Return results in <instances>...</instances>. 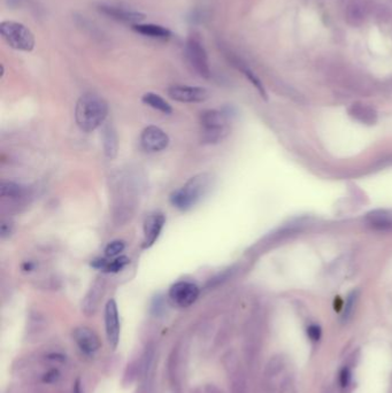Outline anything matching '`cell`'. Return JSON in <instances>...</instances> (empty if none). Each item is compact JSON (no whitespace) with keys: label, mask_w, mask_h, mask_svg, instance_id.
<instances>
[{"label":"cell","mask_w":392,"mask_h":393,"mask_svg":"<svg viewBox=\"0 0 392 393\" xmlns=\"http://www.w3.org/2000/svg\"><path fill=\"white\" fill-rule=\"evenodd\" d=\"M0 35L10 49L21 52H31L35 49V36L29 28L16 21H2Z\"/></svg>","instance_id":"3"},{"label":"cell","mask_w":392,"mask_h":393,"mask_svg":"<svg viewBox=\"0 0 392 393\" xmlns=\"http://www.w3.org/2000/svg\"><path fill=\"white\" fill-rule=\"evenodd\" d=\"M168 295L172 302L176 306L187 308L198 299L199 288L192 282L181 281L170 287Z\"/></svg>","instance_id":"7"},{"label":"cell","mask_w":392,"mask_h":393,"mask_svg":"<svg viewBox=\"0 0 392 393\" xmlns=\"http://www.w3.org/2000/svg\"><path fill=\"white\" fill-rule=\"evenodd\" d=\"M163 310V301L161 299V296H155V299L153 300L152 302V312L155 314V315H159Z\"/></svg>","instance_id":"28"},{"label":"cell","mask_w":392,"mask_h":393,"mask_svg":"<svg viewBox=\"0 0 392 393\" xmlns=\"http://www.w3.org/2000/svg\"><path fill=\"white\" fill-rule=\"evenodd\" d=\"M107 262H108V260L105 259V258H98V259H95L92 260L91 262V266L96 268V269H99L101 271H104V269L107 266Z\"/></svg>","instance_id":"29"},{"label":"cell","mask_w":392,"mask_h":393,"mask_svg":"<svg viewBox=\"0 0 392 393\" xmlns=\"http://www.w3.org/2000/svg\"><path fill=\"white\" fill-rule=\"evenodd\" d=\"M350 381H351V371L348 368H343V369L341 370V374H340V382H341V385L343 388H346L348 384H350Z\"/></svg>","instance_id":"26"},{"label":"cell","mask_w":392,"mask_h":393,"mask_svg":"<svg viewBox=\"0 0 392 393\" xmlns=\"http://www.w3.org/2000/svg\"><path fill=\"white\" fill-rule=\"evenodd\" d=\"M36 266H37V264L33 261H26L22 264V270L26 271V273H30V271L36 269Z\"/></svg>","instance_id":"30"},{"label":"cell","mask_w":392,"mask_h":393,"mask_svg":"<svg viewBox=\"0 0 392 393\" xmlns=\"http://www.w3.org/2000/svg\"><path fill=\"white\" fill-rule=\"evenodd\" d=\"M60 378V373L58 369H51L49 371H48L44 375V377H43V381L45 382V383H55L56 381H58Z\"/></svg>","instance_id":"25"},{"label":"cell","mask_w":392,"mask_h":393,"mask_svg":"<svg viewBox=\"0 0 392 393\" xmlns=\"http://www.w3.org/2000/svg\"><path fill=\"white\" fill-rule=\"evenodd\" d=\"M184 55L188 65L200 77H211L208 55L201 39L197 35H191L185 43Z\"/></svg>","instance_id":"5"},{"label":"cell","mask_w":392,"mask_h":393,"mask_svg":"<svg viewBox=\"0 0 392 393\" xmlns=\"http://www.w3.org/2000/svg\"><path fill=\"white\" fill-rule=\"evenodd\" d=\"M73 338L80 351L85 355H94L100 347L98 336L87 327H78L75 329Z\"/></svg>","instance_id":"12"},{"label":"cell","mask_w":392,"mask_h":393,"mask_svg":"<svg viewBox=\"0 0 392 393\" xmlns=\"http://www.w3.org/2000/svg\"><path fill=\"white\" fill-rule=\"evenodd\" d=\"M212 175L199 174L192 177L178 190L170 195V202L175 208L188 210L194 207L212 187Z\"/></svg>","instance_id":"2"},{"label":"cell","mask_w":392,"mask_h":393,"mask_svg":"<svg viewBox=\"0 0 392 393\" xmlns=\"http://www.w3.org/2000/svg\"><path fill=\"white\" fill-rule=\"evenodd\" d=\"M142 101L144 102L145 105L152 107V108L159 110V112H161L163 114H170L173 112L172 106H170L162 97H160V96L156 94H153V92H147V94L143 96Z\"/></svg>","instance_id":"16"},{"label":"cell","mask_w":392,"mask_h":393,"mask_svg":"<svg viewBox=\"0 0 392 393\" xmlns=\"http://www.w3.org/2000/svg\"><path fill=\"white\" fill-rule=\"evenodd\" d=\"M350 115L355 120L366 124H374L377 120V113L375 109L365 103H355L350 108Z\"/></svg>","instance_id":"15"},{"label":"cell","mask_w":392,"mask_h":393,"mask_svg":"<svg viewBox=\"0 0 392 393\" xmlns=\"http://www.w3.org/2000/svg\"><path fill=\"white\" fill-rule=\"evenodd\" d=\"M20 0H7V3H8V6L10 7H16L19 5Z\"/></svg>","instance_id":"33"},{"label":"cell","mask_w":392,"mask_h":393,"mask_svg":"<svg viewBox=\"0 0 392 393\" xmlns=\"http://www.w3.org/2000/svg\"><path fill=\"white\" fill-rule=\"evenodd\" d=\"M49 359H51V360H60L61 362H63V361H65V356L59 355V354H51V355L49 356Z\"/></svg>","instance_id":"32"},{"label":"cell","mask_w":392,"mask_h":393,"mask_svg":"<svg viewBox=\"0 0 392 393\" xmlns=\"http://www.w3.org/2000/svg\"><path fill=\"white\" fill-rule=\"evenodd\" d=\"M141 144L146 151L160 152L168 146L169 138L166 132L159 127L149 126L142 132Z\"/></svg>","instance_id":"11"},{"label":"cell","mask_w":392,"mask_h":393,"mask_svg":"<svg viewBox=\"0 0 392 393\" xmlns=\"http://www.w3.org/2000/svg\"><path fill=\"white\" fill-rule=\"evenodd\" d=\"M165 222L166 217L160 212L151 213L145 217L144 226H143V232H144V239H143L142 245L143 248H149L158 241Z\"/></svg>","instance_id":"9"},{"label":"cell","mask_w":392,"mask_h":393,"mask_svg":"<svg viewBox=\"0 0 392 393\" xmlns=\"http://www.w3.org/2000/svg\"><path fill=\"white\" fill-rule=\"evenodd\" d=\"M108 114V105L100 96L85 94L78 99L75 108V120L81 130L91 132L104 123Z\"/></svg>","instance_id":"1"},{"label":"cell","mask_w":392,"mask_h":393,"mask_svg":"<svg viewBox=\"0 0 392 393\" xmlns=\"http://www.w3.org/2000/svg\"><path fill=\"white\" fill-rule=\"evenodd\" d=\"M367 226L374 230L392 231V214L387 210H374L366 216Z\"/></svg>","instance_id":"14"},{"label":"cell","mask_w":392,"mask_h":393,"mask_svg":"<svg viewBox=\"0 0 392 393\" xmlns=\"http://www.w3.org/2000/svg\"><path fill=\"white\" fill-rule=\"evenodd\" d=\"M169 98L178 102H202L209 97L205 88L190 87V85H172L167 90Z\"/></svg>","instance_id":"8"},{"label":"cell","mask_w":392,"mask_h":393,"mask_svg":"<svg viewBox=\"0 0 392 393\" xmlns=\"http://www.w3.org/2000/svg\"><path fill=\"white\" fill-rule=\"evenodd\" d=\"M227 113L207 109L200 114L201 142L204 144L219 143L228 134Z\"/></svg>","instance_id":"4"},{"label":"cell","mask_w":392,"mask_h":393,"mask_svg":"<svg viewBox=\"0 0 392 393\" xmlns=\"http://www.w3.org/2000/svg\"><path fill=\"white\" fill-rule=\"evenodd\" d=\"M238 68H240V69L243 71V74L245 75V76H246V78L247 80L251 82V83L254 85V88L256 89V90L259 91V94L262 96L263 98H266V91H265V89H263V87H262V84H261V82H260V80L258 77L255 76V74L253 73V71L249 69V68H247L246 66H244V65H241V66H238Z\"/></svg>","instance_id":"21"},{"label":"cell","mask_w":392,"mask_h":393,"mask_svg":"<svg viewBox=\"0 0 392 393\" xmlns=\"http://www.w3.org/2000/svg\"><path fill=\"white\" fill-rule=\"evenodd\" d=\"M307 335L313 342H319L321 338V335H322V331H321V328L319 326H316V324H312V326H309L307 328Z\"/></svg>","instance_id":"24"},{"label":"cell","mask_w":392,"mask_h":393,"mask_svg":"<svg viewBox=\"0 0 392 393\" xmlns=\"http://www.w3.org/2000/svg\"><path fill=\"white\" fill-rule=\"evenodd\" d=\"M130 262V260L127 258V256H119V258H115L114 260H110V261L107 262V266L104 269V273L107 274H114V273H119L120 270H122L124 267L128 266Z\"/></svg>","instance_id":"20"},{"label":"cell","mask_w":392,"mask_h":393,"mask_svg":"<svg viewBox=\"0 0 392 393\" xmlns=\"http://www.w3.org/2000/svg\"><path fill=\"white\" fill-rule=\"evenodd\" d=\"M105 328L106 336L110 347L116 348L120 341V319L115 300L110 299L105 307Z\"/></svg>","instance_id":"10"},{"label":"cell","mask_w":392,"mask_h":393,"mask_svg":"<svg viewBox=\"0 0 392 393\" xmlns=\"http://www.w3.org/2000/svg\"><path fill=\"white\" fill-rule=\"evenodd\" d=\"M124 247H126V244L123 241H114L106 246L105 254L107 258H115L121 252H123Z\"/></svg>","instance_id":"22"},{"label":"cell","mask_w":392,"mask_h":393,"mask_svg":"<svg viewBox=\"0 0 392 393\" xmlns=\"http://www.w3.org/2000/svg\"><path fill=\"white\" fill-rule=\"evenodd\" d=\"M131 28H133L135 33L144 36V37L159 39V41H167V39L172 37V31L168 28L160 26V24L138 23Z\"/></svg>","instance_id":"13"},{"label":"cell","mask_w":392,"mask_h":393,"mask_svg":"<svg viewBox=\"0 0 392 393\" xmlns=\"http://www.w3.org/2000/svg\"><path fill=\"white\" fill-rule=\"evenodd\" d=\"M13 232V224L10 222H2L1 228H0V236L1 238H7L12 235Z\"/></svg>","instance_id":"27"},{"label":"cell","mask_w":392,"mask_h":393,"mask_svg":"<svg viewBox=\"0 0 392 393\" xmlns=\"http://www.w3.org/2000/svg\"><path fill=\"white\" fill-rule=\"evenodd\" d=\"M355 298H356L355 292H353V294H351L350 295H348L346 302H345V310H344V315H343L344 320H347L348 317L351 316L352 310H353V307H354Z\"/></svg>","instance_id":"23"},{"label":"cell","mask_w":392,"mask_h":393,"mask_svg":"<svg viewBox=\"0 0 392 393\" xmlns=\"http://www.w3.org/2000/svg\"><path fill=\"white\" fill-rule=\"evenodd\" d=\"M104 287H102V283L101 282H97L94 285V288L91 289L90 294L87 296V299H85V308H89L90 310L94 312L96 307L98 305V300L101 298V291Z\"/></svg>","instance_id":"19"},{"label":"cell","mask_w":392,"mask_h":393,"mask_svg":"<svg viewBox=\"0 0 392 393\" xmlns=\"http://www.w3.org/2000/svg\"><path fill=\"white\" fill-rule=\"evenodd\" d=\"M98 10L110 19L119 22L129 23L131 26L141 23L145 19V15L138 10H134L129 7L112 2H101L98 5Z\"/></svg>","instance_id":"6"},{"label":"cell","mask_w":392,"mask_h":393,"mask_svg":"<svg viewBox=\"0 0 392 393\" xmlns=\"http://www.w3.org/2000/svg\"><path fill=\"white\" fill-rule=\"evenodd\" d=\"M73 393H83L82 392V388H81V383H80V381H76L75 382V385H74V391H73Z\"/></svg>","instance_id":"31"},{"label":"cell","mask_w":392,"mask_h":393,"mask_svg":"<svg viewBox=\"0 0 392 393\" xmlns=\"http://www.w3.org/2000/svg\"><path fill=\"white\" fill-rule=\"evenodd\" d=\"M102 141H104V152L107 158L113 159L117 153V136L112 127H106L102 134Z\"/></svg>","instance_id":"17"},{"label":"cell","mask_w":392,"mask_h":393,"mask_svg":"<svg viewBox=\"0 0 392 393\" xmlns=\"http://www.w3.org/2000/svg\"><path fill=\"white\" fill-rule=\"evenodd\" d=\"M26 188L17 183H14V182L3 181L0 184V195L3 198L17 199L26 195Z\"/></svg>","instance_id":"18"}]
</instances>
